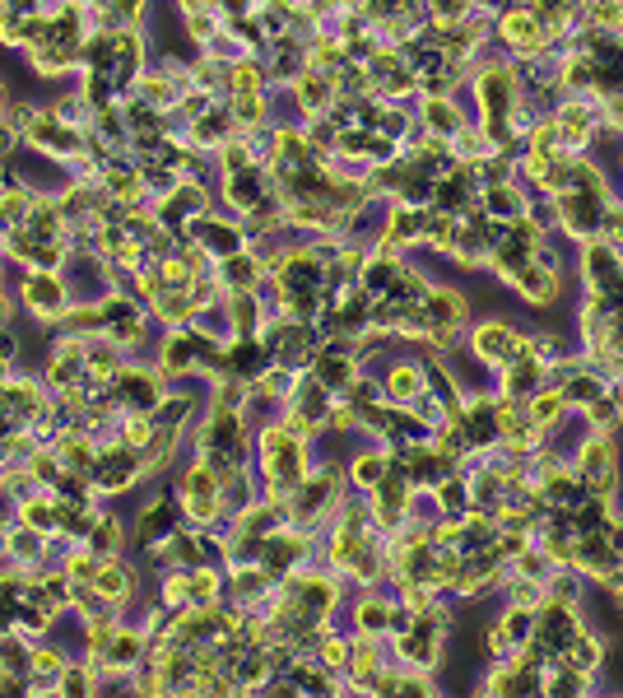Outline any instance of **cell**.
Here are the masks:
<instances>
[{"mask_svg": "<svg viewBox=\"0 0 623 698\" xmlns=\"http://www.w3.org/2000/svg\"><path fill=\"white\" fill-rule=\"evenodd\" d=\"M563 396H568V405H591L596 396H605V382L596 373H573L563 378Z\"/></svg>", "mask_w": 623, "mask_h": 698, "instance_id": "obj_22", "label": "cell"}, {"mask_svg": "<svg viewBox=\"0 0 623 698\" xmlns=\"http://www.w3.org/2000/svg\"><path fill=\"white\" fill-rule=\"evenodd\" d=\"M392 615H396V606H386V596H363L354 606V629L359 633H386Z\"/></svg>", "mask_w": 623, "mask_h": 698, "instance_id": "obj_17", "label": "cell"}, {"mask_svg": "<svg viewBox=\"0 0 623 698\" xmlns=\"http://www.w3.org/2000/svg\"><path fill=\"white\" fill-rule=\"evenodd\" d=\"M512 284L521 289V299L531 303V307H554V303H558V294H563V275H558L554 257L531 261V266H525Z\"/></svg>", "mask_w": 623, "mask_h": 698, "instance_id": "obj_7", "label": "cell"}, {"mask_svg": "<svg viewBox=\"0 0 623 698\" xmlns=\"http://www.w3.org/2000/svg\"><path fill=\"white\" fill-rule=\"evenodd\" d=\"M159 373H163V382L196 373V336H191L186 326H178L172 336H163V345H159Z\"/></svg>", "mask_w": 623, "mask_h": 698, "instance_id": "obj_11", "label": "cell"}, {"mask_svg": "<svg viewBox=\"0 0 623 698\" xmlns=\"http://www.w3.org/2000/svg\"><path fill=\"white\" fill-rule=\"evenodd\" d=\"M89 550L99 559H116V550H122V521L99 513V521H93V531H89Z\"/></svg>", "mask_w": 623, "mask_h": 698, "instance_id": "obj_18", "label": "cell"}, {"mask_svg": "<svg viewBox=\"0 0 623 698\" xmlns=\"http://www.w3.org/2000/svg\"><path fill=\"white\" fill-rule=\"evenodd\" d=\"M475 93H479V108L489 122H512V112H517V75L508 66H484L479 70V80H475Z\"/></svg>", "mask_w": 623, "mask_h": 698, "instance_id": "obj_5", "label": "cell"}, {"mask_svg": "<svg viewBox=\"0 0 623 698\" xmlns=\"http://www.w3.org/2000/svg\"><path fill=\"white\" fill-rule=\"evenodd\" d=\"M498 33H502V43H508L512 52H540L544 47V19L535 10H508L498 19Z\"/></svg>", "mask_w": 623, "mask_h": 698, "instance_id": "obj_10", "label": "cell"}, {"mask_svg": "<svg viewBox=\"0 0 623 698\" xmlns=\"http://www.w3.org/2000/svg\"><path fill=\"white\" fill-rule=\"evenodd\" d=\"M605 228H610L614 243H623V205H610V210H605Z\"/></svg>", "mask_w": 623, "mask_h": 698, "instance_id": "obj_26", "label": "cell"}, {"mask_svg": "<svg viewBox=\"0 0 623 698\" xmlns=\"http://www.w3.org/2000/svg\"><path fill=\"white\" fill-rule=\"evenodd\" d=\"M163 610H182V606H191V573L186 568H178V573H168L163 577Z\"/></svg>", "mask_w": 623, "mask_h": 698, "instance_id": "obj_23", "label": "cell"}, {"mask_svg": "<svg viewBox=\"0 0 623 698\" xmlns=\"http://www.w3.org/2000/svg\"><path fill=\"white\" fill-rule=\"evenodd\" d=\"M135 587H140V573H135L131 564H122V559H103L99 573H93V592H99V600L112 606V610L131 606Z\"/></svg>", "mask_w": 623, "mask_h": 698, "instance_id": "obj_6", "label": "cell"}, {"mask_svg": "<svg viewBox=\"0 0 623 698\" xmlns=\"http://www.w3.org/2000/svg\"><path fill=\"white\" fill-rule=\"evenodd\" d=\"M461 112L452 99H423V131L428 135H442V140H452V135L461 131Z\"/></svg>", "mask_w": 623, "mask_h": 698, "instance_id": "obj_16", "label": "cell"}, {"mask_svg": "<svg viewBox=\"0 0 623 698\" xmlns=\"http://www.w3.org/2000/svg\"><path fill=\"white\" fill-rule=\"evenodd\" d=\"M614 606H619V615H623V587H619V592H614Z\"/></svg>", "mask_w": 623, "mask_h": 698, "instance_id": "obj_28", "label": "cell"}, {"mask_svg": "<svg viewBox=\"0 0 623 698\" xmlns=\"http://www.w3.org/2000/svg\"><path fill=\"white\" fill-rule=\"evenodd\" d=\"M172 517H178V508H172L168 498H154L149 508L135 517V540H140V545H163V540L178 531V521H172Z\"/></svg>", "mask_w": 623, "mask_h": 698, "instance_id": "obj_13", "label": "cell"}, {"mask_svg": "<svg viewBox=\"0 0 623 698\" xmlns=\"http://www.w3.org/2000/svg\"><path fill=\"white\" fill-rule=\"evenodd\" d=\"M382 392L392 396L396 405H415L428 392V373H423L419 363H392L382 373Z\"/></svg>", "mask_w": 623, "mask_h": 698, "instance_id": "obj_12", "label": "cell"}, {"mask_svg": "<svg viewBox=\"0 0 623 698\" xmlns=\"http://www.w3.org/2000/svg\"><path fill=\"white\" fill-rule=\"evenodd\" d=\"M577 475H581V484H587L591 498H614L619 494L623 465H619L614 434H591L587 442H581L577 448Z\"/></svg>", "mask_w": 623, "mask_h": 698, "instance_id": "obj_2", "label": "cell"}, {"mask_svg": "<svg viewBox=\"0 0 623 698\" xmlns=\"http://www.w3.org/2000/svg\"><path fill=\"white\" fill-rule=\"evenodd\" d=\"M270 196V172L265 168H238V172H224V205H233L238 215H247L251 205H261Z\"/></svg>", "mask_w": 623, "mask_h": 698, "instance_id": "obj_8", "label": "cell"}, {"mask_svg": "<svg viewBox=\"0 0 623 698\" xmlns=\"http://www.w3.org/2000/svg\"><path fill=\"white\" fill-rule=\"evenodd\" d=\"M214 10L224 19H247V14H257V0H214Z\"/></svg>", "mask_w": 623, "mask_h": 698, "instance_id": "obj_25", "label": "cell"}, {"mask_svg": "<svg viewBox=\"0 0 623 698\" xmlns=\"http://www.w3.org/2000/svg\"><path fill=\"white\" fill-rule=\"evenodd\" d=\"M423 313H428V331H433V326H438V331H461V322L471 317V303H465L461 289L438 284V289H428Z\"/></svg>", "mask_w": 623, "mask_h": 698, "instance_id": "obj_9", "label": "cell"}, {"mask_svg": "<svg viewBox=\"0 0 623 698\" xmlns=\"http://www.w3.org/2000/svg\"><path fill=\"white\" fill-rule=\"evenodd\" d=\"M149 307H154V317H163L168 326H186L201 317V299L191 294V289H163L159 299H149Z\"/></svg>", "mask_w": 623, "mask_h": 698, "instance_id": "obj_14", "label": "cell"}, {"mask_svg": "<svg viewBox=\"0 0 623 698\" xmlns=\"http://www.w3.org/2000/svg\"><path fill=\"white\" fill-rule=\"evenodd\" d=\"M257 442H261L257 461H261V475L270 484V503H284L288 508L294 489L307 480V442L288 434L284 424H265Z\"/></svg>", "mask_w": 623, "mask_h": 698, "instance_id": "obj_1", "label": "cell"}, {"mask_svg": "<svg viewBox=\"0 0 623 698\" xmlns=\"http://www.w3.org/2000/svg\"><path fill=\"white\" fill-rule=\"evenodd\" d=\"M563 410H568V396H563V386H535V392L525 396V415H531L544 434L558 429Z\"/></svg>", "mask_w": 623, "mask_h": 698, "instance_id": "obj_15", "label": "cell"}, {"mask_svg": "<svg viewBox=\"0 0 623 698\" xmlns=\"http://www.w3.org/2000/svg\"><path fill=\"white\" fill-rule=\"evenodd\" d=\"M554 210H558V224L563 233H573V238H591V233L605 224V210L610 201L605 196H591V191H558L554 196Z\"/></svg>", "mask_w": 623, "mask_h": 698, "instance_id": "obj_4", "label": "cell"}, {"mask_svg": "<svg viewBox=\"0 0 623 698\" xmlns=\"http://www.w3.org/2000/svg\"><path fill=\"white\" fill-rule=\"evenodd\" d=\"M596 24L600 29H619L623 24V5H619V0H596Z\"/></svg>", "mask_w": 623, "mask_h": 698, "instance_id": "obj_24", "label": "cell"}, {"mask_svg": "<svg viewBox=\"0 0 623 698\" xmlns=\"http://www.w3.org/2000/svg\"><path fill=\"white\" fill-rule=\"evenodd\" d=\"M10 317H14V299L0 289V326H10Z\"/></svg>", "mask_w": 623, "mask_h": 698, "instance_id": "obj_27", "label": "cell"}, {"mask_svg": "<svg viewBox=\"0 0 623 698\" xmlns=\"http://www.w3.org/2000/svg\"><path fill=\"white\" fill-rule=\"evenodd\" d=\"M219 592H224L219 568L201 564L196 573H191V606H219Z\"/></svg>", "mask_w": 623, "mask_h": 698, "instance_id": "obj_21", "label": "cell"}, {"mask_svg": "<svg viewBox=\"0 0 623 698\" xmlns=\"http://www.w3.org/2000/svg\"><path fill=\"white\" fill-rule=\"evenodd\" d=\"M19 299H24V313L37 322V326H52L56 331V317L66 313V307L75 303L70 284L61 270H29L24 284H19Z\"/></svg>", "mask_w": 623, "mask_h": 698, "instance_id": "obj_3", "label": "cell"}, {"mask_svg": "<svg viewBox=\"0 0 623 698\" xmlns=\"http://www.w3.org/2000/svg\"><path fill=\"white\" fill-rule=\"evenodd\" d=\"M382 475H386V448H377V452H363V457H354V461H349V480H354L363 494L373 489V484H377Z\"/></svg>", "mask_w": 623, "mask_h": 698, "instance_id": "obj_20", "label": "cell"}, {"mask_svg": "<svg viewBox=\"0 0 623 698\" xmlns=\"http://www.w3.org/2000/svg\"><path fill=\"white\" fill-rule=\"evenodd\" d=\"M587 424H591V434H619V424H623V401H614L610 392L605 396H596L587 405Z\"/></svg>", "mask_w": 623, "mask_h": 698, "instance_id": "obj_19", "label": "cell"}]
</instances>
